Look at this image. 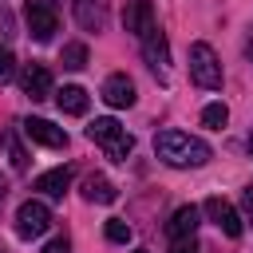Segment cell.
Segmentation results:
<instances>
[{"label": "cell", "mask_w": 253, "mask_h": 253, "mask_svg": "<svg viewBox=\"0 0 253 253\" xmlns=\"http://www.w3.org/2000/svg\"><path fill=\"white\" fill-rule=\"evenodd\" d=\"M154 154H158L166 166H174V170L206 166V162L213 158V150H210L202 138L186 134V130H158V134H154Z\"/></svg>", "instance_id": "1"}, {"label": "cell", "mask_w": 253, "mask_h": 253, "mask_svg": "<svg viewBox=\"0 0 253 253\" xmlns=\"http://www.w3.org/2000/svg\"><path fill=\"white\" fill-rule=\"evenodd\" d=\"M87 138L99 142L111 162H126V154L134 150V138L126 134V126H123L119 119H95V123L87 126Z\"/></svg>", "instance_id": "2"}, {"label": "cell", "mask_w": 253, "mask_h": 253, "mask_svg": "<svg viewBox=\"0 0 253 253\" xmlns=\"http://www.w3.org/2000/svg\"><path fill=\"white\" fill-rule=\"evenodd\" d=\"M190 79L198 83V87H206V91H217L221 87V63H217V55H213V47L210 43H190Z\"/></svg>", "instance_id": "3"}, {"label": "cell", "mask_w": 253, "mask_h": 253, "mask_svg": "<svg viewBox=\"0 0 253 253\" xmlns=\"http://www.w3.org/2000/svg\"><path fill=\"white\" fill-rule=\"evenodd\" d=\"M24 20H28V36L43 43L59 28V8H55V0H28L24 4Z\"/></svg>", "instance_id": "4"}, {"label": "cell", "mask_w": 253, "mask_h": 253, "mask_svg": "<svg viewBox=\"0 0 253 253\" xmlns=\"http://www.w3.org/2000/svg\"><path fill=\"white\" fill-rule=\"evenodd\" d=\"M47 225H51V210L43 206V202H24L20 210H16V233L24 237V241H32V237H43L47 233Z\"/></svg>", "instance_id": "5"}, {"label": "cell", "mask_w": 253, "mask_h": 253, "mask_svg": "<svg viewBox=\"0 0 253 253\" xmlns=\"http://www.w3.org/2000/svg\"><path fill=\"white\" fill-rule=\"evenodd\" d=\"M142 55H146L150 71L158 75V83H170V71H166V63H170V47H166L162 28H150V32L142 36Z\"/></svg>", "instance_id": "6"}, {"label": "cell", "mask_w": 253, "mask_h": 253, "mask_svg": "<svg viewBox=\"0 0 253 253\" xmlns=\"http://www.w3.org/2000/svg\"><path fill=\"white\" fill-rule=\"evenodd\" d=\"M202 210H206V217H210L225 237H241V213H237L225 198H206V206H202Z\"/></svg>", "instance_id": "7"}, {"label": "cell", "mask_w": 253, "mask_h": 253, "mask_svg": "<svg viewBox=\"0 0 253 253\" xmlns=\"http://www.w3.org/2000/svg\"><path fill=\"white\" fill-rule=\"evenodd\" d=\"M24 134H28L32 142L47 146V150H63V146H67V130L55 126V123H47V119H28V123H24Z\"/></svg>", "instance_id": "8"}, {"label": "cell", "mask_w": 253, "mask_h": 253, "mask_svg": "<svg viewBox=\"0 0 253 253\" xmlns=\"http://www.w3.org/2000/svg\"><path fill=\"white\" fill-rule=\"evenodd\" d=\"M123 28L142 40V36L154 28V4H150V0H126V8H123Z\"/></svg>", "instance_id": "9"}, {"label": "cell", "mask_w": 253, "mask_h": 253, "mask_svg": "<svg viewBox=\"0 0 253 253\" xmlns=\"http://www.w3.org/2000/svg\"><path fill=\"white\" fill-rule=\"evenodd\" d=\"M20 87H24L28 99H47V95H51V71H47L43 63H28V67L20 71Z\"/></svg>", "instance_id": "10"}, {"label": "cell", "mask_w": 253, "mask_h": 253, "mask_svg": "<svg viewBox=\"0 0 253 253\" xmlns=\"http://www.w3.org/2000/svg\"><path fill=\"white\" fill-rule=\"evenodd\" d=\"M103 99H107V107H130V103H134V83H130L123 71H115V75H107V83H103Z\"/></svg>", "instance_id": "11"}, {"label": "cell", "mask_w": 253, "mask_h": 253, "mask_svg": "<svg viewBox=\"0 0 253 253\" xmlns=\"http://www.w3.org/2000/svg\"><path fill=\"white\" fill-rule=\"evenodd\" d=\"M71 8H75L79 28H87V32H103V24H107V8H103V0H71Z\"/></svg>", "instance_id": "12"}, {"label": "cell", "mask_w": 253, "mask_h": 253, "mask_svg": "<svg viewBox=\"0 0 253 253\" xmlns=\"http://www.w3.org/2000/svg\"><path fill=\"white\" fill-rule=\"evenodd\" d=\"M83 198H87V202H99V206H111V202L119 198V190H115L111 178H103V174H87V178H83Z\"/></svg>", "instance_id": "13"}, {"label": "cell", "mask_w": 253, "mask_h": 253, "mask_svg": "<svg viewBox=\"0 0 253 253\" xmlns=\"http://www.w3.org/2000/svg\"><path fill=\"white\" fill-rule=\"evenodd\" d=\"M194 229H198V206H178L174 217L166 221L170 241H178V237H194Z\"/></svg>", "instance_id": "14"}, {"label": "cell", "mask_w": 253, "mask_h": 253, "mask_svg": "<svg viewBox=\"0 0 253 253\" xmlns=\"http://www.w3.org/2000/svg\"><path fill=\"white\" fill-rule=\"evenodd\" d=\"M67 186H71V170H67V166H55V170H47V174L36 178V190L47 194V198H63Z\"/></svg>", "instance_id": "15"}, {"label": "cell", "mask_w": 253, "mask_h": 253, "mask_svg": "<svg viewBox=\"0 0 253 253\" xmlns=\"http://www.w3.org/2000/svg\"><path fill=\"white\" fill-rule=\"evenodd\" d=\"M55 103H59V111L63 115H87V91L83 87H63V91H55Z\"/></svg>", "instance_id": "16"}, {"label": "cell", "mask_w": 253, "mask_h": 253, "mask_svg": "<svg viewBox=\"0 0 253 253\" xmlns=\"http://www.w3.org/2000/svg\"><path fill=\"white\" fill-rule=\"evenodd\" d=\"M59 63L67 67V71H79V67H87V43H63V51H59Z\"/></svg>", "instance_id": "17"}, {"label": "cell", "mask_w": 253, "mask_h": 253, "mask_svg": "<svg viewBox=\"0 0 253 253\" xmlns=\"http://www.w3.org/2000/svg\"><path fill=\"white\" fill-rule=\"evenodd\" d=\"M202 123H206L210 130H221V126L229 123V111H225V103H210V107L202 111Z\"/></svg>", "instance_id": "18"}, {"label": "cell", "mask_w": 253, "mask_h": 253, "mask_svg": "<svg viewBox=\"0 0 253 253\" xmlns=\"http://www.w3.org/2000/svg\"><path fill=\"white\" fill-rule=\"evenodd\" d=\"M107 241L126 245V241H130V225H126L123 217H107Z\"/></svg>", "instance_id": "19"}, {"label": "cell", "mask_w": 253, "mask_h": 253, "mask_svg": "<svg viewBox=\"0 0 253 253\" xmlns=\"http://www.w3.org/2000/svg\"><path fill=\"white\" fill-rule=\"evenodd\" d=\"M8 154H12V166H16V170H28V154H24V146L16 142V134H8Z\"/></svg>", "instance_id": "20"}, {"label": "cell", "mask_w": 253, "mask_h": 253, "mask_svg": "<svg viewBox=\"0 0 253 253\" xmlns=\"http://www.w3.org/2000/svg\"><path fill=\"white\" fill-rule=\"evenodd\" d=\"M12 75H16V55L8 47H0V83H8Z\"/></svg>", "instance_id": "21"}, {"label": "cell", "mask_w": 253, "mask_h": 253, "mask_svg": "<svg viewBox=\"0 0 253 253\" xmlns=\"http://www.w3.org/2000/svg\"><path fill=\"white\" fill-rule=\"evenodd\" d=\"M170 253H198V241L194 237H178V241H170Z\"/></svg>", "instance_id": "22"}, {"label": "cell", "mask_w": 253, "mask_h": 253, "mask_svg": "<svg viewBox=\"0 0 253 253\" xmlns=\"http://www.w3.org/2000/svg\"><path fill=\"white\" fill-rule=\"evenodd\" d=\"M43 253H71V241H67V237H51V241L43 245Z\"/></svg>", "instance_id": "23"}, {"label": "cell", "mask_w": 253, "mask_h": 253, "mask_svg": "<svg viewBox=\"0 0 253 253\" xmlns=\"http://www.w3.org/2000/svg\"><path fill=\"white\" fill-rule=\"evenodd\" d=\"M241 206H245V221H253V182L245 186V194H241Z\"/></svg>", "instance_id": "24"}, {"label": "cell", "mask_w": 253, "mask_h": 253, "mask_svg": "<svg viewBox=\"0 0 253 253\" xmlns=\"http://www.w3.org/2000/svg\"><path fill=\"white\" fill-rule=\"evenodd\" d=\"M8 32H12V16L0 8V36H8Z\"/></svg>", "instance_id": "25"}, {"label": "cell", "mask_w": 253, "mask_h": 253, "mask_svg": "<svg viewBox=\"0 0 253 253\" xmlns=\"http://www.w3.org/2000/svg\"><path fill=\"white\" fill-rule=\"evenodd\" d=\"M245 55L253 59V32H249V40H245Z\"/></svg>", "instance_id": "26"}, {"label": "cell", "mask_w": 253, "mask_h": 253, "mask_svg": "<svg viewBox=\"0 0 253 253\" xmlns=\"http://www.w3.org/2000/svg\"><path fill=\"white\" fill-rule=\"evenodd\" d=\"M4 194H8V178L0 174V202H4Z\"/></svg>", "instance_id": "27"}, {"label": "cell", "mask_w": 253, "mask_h": 253, "mask_svg": "<svg viewBox=\"0 0 253 253\" xmlns=\"http://www.w3.org/2000/svg\"><path fill=\"white\" fill-rule=\"evenodd\" d=\"M249 154H253V130H249Z\"/></svg>", "instance_id": "28"}, {"label": "cell", "mask_w": 253, "mask_h": 253, "mask_svg": "<svg viewBox=\"0 0 253 253\" xmlns=\"http://www.w3.org/2000/svg\"><path fill=\"white\" fill-rule=\"evenodd\" d=\"M134 253H146V249H134Z\"/></svg>", "instance_id": "29"}]
</instances>
